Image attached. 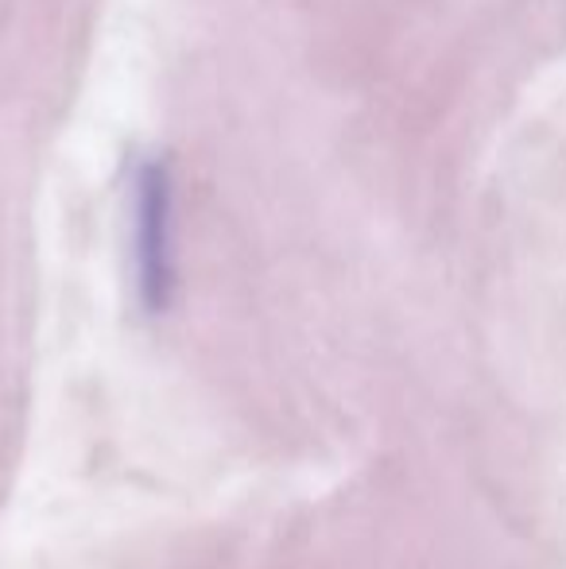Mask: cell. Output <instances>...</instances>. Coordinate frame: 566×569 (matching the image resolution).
I'll return each mask as SVG.
<instances>
[{
    "label": "cell",
    "instance_id": "obj_1",
    "mask_svg": "<svg viewBox=\"0 0 566 569\" xmlns=\"http://www.w3.org/2000/svg\"><path fill=\"white\" fill-rule=\"evenodd\" d=\"M132 271L143 310L159 315L175 295V182L163 159L132 174Z\"/></svg>",
    "mask_w": 566,
    "mask_h": 569
}]
</instances>
